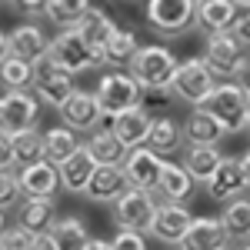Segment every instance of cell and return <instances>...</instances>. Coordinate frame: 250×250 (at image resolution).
Instances as JSON below:
<instances>
[{"label":"cell","instance_id":"1","mask_svg":"<svg viewBox=\"0 0 250 250\" xmlns=\"http://www.w3.org/2000/svg\"><path fill=\"white\" fill-rule=\"evenodd\" d=\"M204 107L224 124L227 134H240L244 127H250V97L233 80H217V87H213V94L207 97Z\"/></svg>","mask_w":250,"mask_h":250},{"label":"cell","instance_id":"2","mask_svg":"<svg viewBox=\"0 0 250 250\" xmlns=\"http://www.w3.org/2000/svg\"><path fill=\"white\" fill-rule=\"evenodd\" d=\"M247 43L237 37L233 30L227 34H210L207 37V47H204V63L217 80H233L244 74L247 67Z\"/></svg>","mask_w":250,"mask_h":250},{"label":"cell","instance_id":"3","mask_svg":"<svg viewBox=\"0 0 250 250\" xmlns=\"http://www.w3.org/2000/svg\"><path fill=\"white\" fill-rule=\"evenodd\" d=\"M127 67H130V77L140 87H170L180 63H177V57H173L167 47L150 43V47H140Z\"/></svg>","mask_w":250,"mask_h":250},{"label":"cell","instance_id":"4","mask_svg":"<svg viewBox=\"0 0 250 250\" xmlns=\"http://www.w3.org/2000/svg\"><path fill=\"white\" fill-rule=\"evenodd\" d=\"M34 90L43 104H50V107H63L70 97H74V74H67L63 67H60L57 60L50 57V50L43 54V57L34 63Z\"/></svg>","mask_w":250,"mask_h":250},{"label":"cell","instance_id":"5","mask_svg":"<svg viewBox=\"0 0 250 250\" xmlns=\"http://www.w3.org/2000/svg\"><path fill=\"white\" fill-rule=\"evenodd\" d=\"M140 83H137L130 74H124V70H110V74H104L100 83H97V104H100V110L107 117H117L124 114V110H130L140 104Z\"/></svg>","mask_w":250,"mask_h":250},{"label":"cell","instance_id":"6","mask_svg":"<svg viewBox=\"0 0 250 250\" xmlns=\"http://www.w3.org/2000/svg\"><path fill=\"white\" fill-rule=\"evenodd\" d=\"M170 87H173V94L180 97V100H187V104H193V107H204L207 97L213 94V87H217V77L207 70L204 57H190V60H184V63L177 67Z\"/></svg>","mask_w":250,"mask_h":250},{"label":"cell","instance_id":"7","mask_svg":"<svg viewBox=\"0 0 250 250\" xmlns=\"http://www.w3.org/2000/svg\"><path fill=\"white\" fill-rule=\"evenodd\" d=\"M154 217H157V200L154 193L137 190V187H127L117 200V224L124 230L134 233H150L154 230Z\"/></svg>","mask_w":250,"mask_h":250},{"label":"cell","instance_id":"8","mask_svg":"<svg viewBox=\"0 0 250 250\" xmlns=\"http://www.w3.org/2000/svg\"><path fill=\"white\" fill-rule=\"evenodd\" d=\"M247 10L250 7H244L240 0H197L193 27H200L207 37L210 34H227V30H237V23Z\"/></svg>","mask_w":250,"mask_h":250},{"label":"cell","instance_id":"9","mask_svg":"<svg viewBox=\"0 0 250 250\" xmlns=\"http://www.w3.org/2000/svg\"><path fill=\"white\" fill-rule=\"evenodd\" d=\"M197 0H147V23L160 34H184L193 27Z\"/></svg>","mask_w":250,"mask_h":250},{"label":"cell","instance_id":"10","mask_svg":"<svg viewBox=\"0 0 250 250\" xmlns=\"http://www.w3.org/2000/svg\"><path fill=\"white\" fill-rule=\"evenodd\" d=\"M37 127V97L27 90H7L0 97V134L14 137Z\"/></svg>","mask_w":250,"mask_h":250},{"label":"cell","instance_id":"11","mask_svg":"<svg viewBox=\"0 0 250 250\" xmlns=\"http://www.w3.org/2000/svg\"><path fill=\"white\" fill-rule=\"evenodd\" d=\"M50 57L57 60L67 74H80V70L100 63V57L87 47V40L80 37V30H60L57 37L50 40Z\"/></svg>","mask_w":250,"mask_h":250},{"label":"cell","instance_id":"12","mask_svg":"<svg viewBox=\"0 0 250 250\" xmlns=\"http://www.w3.org/2000/svg\"><path fill=\"white\" fill-rule=\"evenodd\" d=\"M160 170H164V160L147 150V147H134L127 160H124V173H127V187H137V190L154 193L157 184H160Z\"/></svg>","mask_w":250,"mask_h":250},{"label":"cell","instance_id":"13","mask_svg":"<svg viewBox=\"0 0 250 250\" xmlns=\"http://www.w3.org/2000/svg\"><path fill=\"white\" fill-rule=\"evenodd\" d=\"M193 224V213L184 207V204H173V200H164V204H157V217H154V237L160 244H177L180 247V240L187 237Z\"/></svg>","mask_w":250,"mask_h":250},{"label":"cell","instance_id":"14","mask_svg":"<svg viewBox=\"0 0 250 250\" xmlns=\"http://www.w3.org/2000/svg\"><path fill=\"white\" fill-rule=\"evenodd\" d=\"M230 233L220 217H193L187 237L180 240V250H227Z\"/></svg>","mask_w":250,"mask_h":250},{"label":"cell","instance_id":"15","mask_svg":"<svg viewBox=\"0 0 250 250\" xmlns=\"http://www.w3.org/2000/svg\"><path fill=\"white\" fill-rule=\"evenodd\" d=\"M244 190H250V184H247L244 167H240V157H224L220 167L213 170V177L207 180V193H210L213 200H227L230 204L233 197Z\"/></svg>","mask_w":250,"mask_h":250},{"label":"cell","instance_id":"16","mask_svg":"<svg viewBox=\"0 0 250 250\" xmlns=\"http://www.w3.org/2000/svg\"><path fill=\"white\" fill-rule=\"evenodd\" d=\"M60 114H63V124L70 130H87V134H94L100 127V120H104L97 94H87V90H74V97L60 107Z\"/></svg>","mask_w":250,"mask_h":250},{"label":"cell","instance_id":"17","mask_svg":"<svg viewBox=\"0 0 250 250\" xmlns=\"http://www.w3.org/2000/svg\"><path fill=\"white\" fill-rule=\"evenodd\" d=\"M150 127H154V114L137 104V107H130V110H124V114L114 117V127H110V130L117 134V140H120L127 150H134V147H144Z\"/></svg>","mask_w":250,"mask_h":250},{"label":"cell","instance_id":"18","mask_svg":"<svg viewBox=\"0 0 250 250\" xmlns=\"http://www.w3.org/2000/svg\"><path fill=\"white\" fill-rule=\"evenodd\" d=\"M224 134H227L224 124L207 107H193L190 117L184 120V137H187V144H193V147H217L224 140Z\"/></svg>","mask_w":250,"mask_h":250},{"label":"cell","instance_id":"19","mask_svg":"<svg viewBox=\"0 0 250 250\" xmlns=\"http://www.w3.org/2000/svg\"><path fill=\"white\" fill-rule=\"evenodd\" d=\"M7 47H10L14 57L27 60V63H37L50 50V43H47V37H43V30H40L37 23H20V27H14L7 34Z\"/></svg>","mask_w":250,"mask_h":250},{"label":"cell","instance_id":"20","mask_svg":"<svg viewBox=\"0 0 250 250\" xmlns=\"http://www.w3.org/2000/svg\"><path fill=\"white\" fill-rule=\"evenodd\" d=\"M57 170H60V187H63L67 193H87L90 177H94V170H97V160L90 157L87 147H80L77 154L67 157Z\"/></svg>","mask_w":250,"mask_h":250},{"label":"cell","instance_id":"21","mask_svg":"<svg viewBox=\"0 0 250 250\" xmlns=\"http://www.w3.org/2000/svg\"><path fill=\"white\" fill-rule=\"evenodd\" d=\"M180 144H184V127L167 114L154 117V127H150V134H147V140H144V147L154 150L160 160H170V157L180 150Z\"/></svg>","mask_w":250,"mask_h":250},{"label":"cell","instance_id":"22","mask_svg":"<svg viewBox=\"0 0 250 250\" xmlns=\"http://www.w3.org/2000/svg\"><path fill=\"white\" fill-rule=\"evenodd\" d=\"M57 220V207H54V197H27L17 210V224L23 230H30L34 237L37 233H50Z\"/></svg>","mask_w":250,"mask_h":250},{"label":"cell","instance_id":"23","mask_svg":"<svg viewBox=\"0 0 250 250\" xmlns=\"http://www.w3.org/2000/svg\"><path fill=\"white\" fill-rule=\"evenodd\" d=\"M17 173H20L23 197H54L60 187V170H57V164H50V160H40V164L23 167Z\"/></svg>","mask_w":250,"mask_h":250},{"label":"cell","instance_id":"24","mask_svg":"<svg viewBox=\"0 0 250 250\" xmlns=\"http://www.w3.org/2000/svg\"><path fill=\"white\" fill-rule=\"evenodd\" d=\"M83 147L90 150V157L97 160V167H124V160L130 154V150L117 140L114 130H104V127H97Z\"/></svg>","mask_w":250,"mask_h":250},{"label":"cell","instance_id":"25","mask_svg":"<svg viewBox=\"0 0 250 250\" xmlns=\"http://www.w3.org/2000/svg\"><path fill=\"white\" fill-rule=\"evenodd\" d=\"M77 30H80V37L87 40V47H90L97 57H100V63H104V47H107L110 34L117 30V23H114L110 17H107V14H104L100 7H90V14L80 20V27H77Z\"/></svg>","mask_w":250,"mask_h":250},{"label":"cell","instance_id":"26","mask_svg":"<svg viewBox=\"0 0 250 250\" xmlns=\"http://www.w3.org/2000/svg\"><path fill=\"white\" fill-rule=\"evenodd\" d=\"M124 190H127L124 167H97L90 177V187H87V197L90 200H120Z\"/></svg>","mask_w":250,"mask_h":250},{"label":"cell","instance_id":"27","mask_svg":"<svg viewBox=\"0 0 250 250\" xmlns=\"http://www.w3.org/2000/svg\"><path fill=\"white\" fill-rule=\"evenodd\" d=\"M220 160H224V157H220L217 147H193L190 144V147L184 150V170L193 177V184H207L213 177V170L220 167Z\"/></svg>","mask_w":250,"mask_h":250},{"label":"cell","instance_id":"28","mask_svg":"<svg viewBox=\"0 0 250 250\" xmlns=\"http://www.w3.org/2000/svg\"><path fill=\"white\" fill-rule=\"evenodd\" d=\"M157 190L164 193L167 200H173V204H184L187 193L193 190V177L184 170V164L164 160V170H160V184H157Z\"/></svg>","mask_w":250,"mask_h":250},{"label":"cell","instance_id":"29","mask_svg":"<svg viewBox=\"0 0 250 250\" xmlns=\"http://www.w3.org/2000/svg\"><path fill=\"white\" fill-rule=\"evenodd\" d=\"M14 144V167L23 170V167H34L40 160H47V150H43V134L37 127L34 130H23V134H14L10 137Z\"/></svg>","mask_w":250,"mask_h":250},{"label":"cell","instance_id":"30","mask_svg":"<svg viewBox=\"0 0 250 250\" xmlns=\"http://www.w3.org/2000/svg\"><path fill=\"white\" fill-rule=\"evenodd\" d=\"M80 147H83V144L77 140V130H70L67 124H63V127H50V130L43 134V150H47V160H50V164H57V167L67 160V157L77 154Z\"/></svg>","mask_w":250,"mask_h":250},{"label":"cell","instance_id":"31","mask_svg":"<svg viewBox=\"0 0 250 250\" xmlns=\"http://www.w3.org/2000/svg\"><path fill=\"white\" fill-rule=\"evenodd\" d=\"M47 20L60 30H77L80 20L90 14V0H47Z\"/></svg>","mask_w":250,"mask_h":250},{"label":"cell","instance_id":"32","mask_svg":"<svg viewBox=\"0 0 250 250\" xmlns=\"http://www.w3.org/2000/svg\"><path fill=\"white\" fill-rule=\"evenodd\" d=\"M50 237L57 240L60 250H87V244H90L80 217H57L54 227H50Z\"/></svg>","mask_w":250,"mask_h":250},{"label":"cell","instance_id":"33","mask_svg":"<svg viewBox=\"0 0 250 250\" xmlns=\"http://www.w3.org/2000/svg\"><path fill=\"white\" fill-rule=\"evenodd\" d=\"M140 50V43H137V34L134 30H127V27H117L110 40H107V47H104V63H130L134 54Z\"/></svg>","mask_w":250,"mask_h":250},{"label":"cell","instance_id":"34","mask_svg":"<svg viewBox=\"0 0 250 250\" xmlns=\"http://www.w3.org/2000/svg\"><path fill=\"white\" fill-rule=\"evenodd\" d=\"M224 227L233 240H250V197H233L224 207Z\"/></svg>","mask_w":250,"mask_h":250},{"label":"cell","instance_id":"35","mask_svg":"<svg viewBox=\"0 0 250 250\" xmlns=\"http://www.w3.org/2000/svg\"><path fill=\"white\" fill-rule=\"evenodd\" d=\"M0 83L7 90H27V87H34V63L7 54V57L0 60Z\"/></svg>","mask_w":250,"mask_h":250},{"label":"cell","instance_id":"36","mask_svg":"<svg viewBox=\"0 0 250 250\" xmlns=\"http://www.w3.org/2000/svg\"><path fill=\"white\" fill-rule=\"evenodd\" d=\"M170 100H173V87H144L140 90V107L150 110L154 117H164Z\"/></svg>","mask_w":250,"mask_h":250},{"label":"cell","instance_id":"37","mask_svg":"<svg viewBox=\"0 0 250 250\" xmlns=\"http://www.w3.org/2000/svg\"><path fill=\"white\" fill-rule=\"evenodd\" d=\"M20 197H23V187H20V173H14V170H0V210H10V207H17Z\"/></svg>","mask_w":250,"mask_h":250},{"label":"cell","instance_id":"38","mask_svg":"<svg viewBox=\"0 0 250 250\" xmlns=\"http://www.w3.org/2000/svg\"><path fill=\"white\" fill-rule=\"evenodd\" d=\"M0 250H34V233L23 227H7L0 233Z\"/></svg>","mask_w":250,"mask_h":250},{"label":"cell","instance_id":"39","mask_svg":"<svg viewBox=\"0 0 250 250\" xmlns=\"http://www.w3.org/2000/svg\"><path fill=\"white\" fill-rule=\"evenodd\" d=\"M110 244H114V250H147L144 233H134V230H120Z\"/></svg>","mask_w":250,"mask_h":250},{"label":"cell","instance_id":"40","mask_svg":"<svg viewBox=\"0 0 250 250\" xmlns=\"http://www.w3.org/2000/svg\"><path fill=\"white\" fill-rule=\"evenodd\" d=\"M10 167H14V144L7 134H0V170H10Z\"/></svg>","mask_w":250,"mask_h":250},{"label":"cell","instance_id":"41","mask_svg":"<svg viewBox=\"0 0 250 250\" xmlns=\"http://www.w3.org/2000/svg\"><path fill=\"white\" fill-rule=\"evenodd\" d=\"M17 7L23 14H40V10H47V0H17Z\"/></svg>","mask_w":250,"mask_h":250},{"label":"cell","instance_id":"42","mask_svg":"<svg viewBox=\"0 0 250 250\" xmlns=\"http://www.w3.org/2000/svg\"><path fill=\"white\" fill-rule=\"evenodd\" d=\"M34 250H60V247H57V240H54L50 233H37V237H34Z\"/></svg>","mask_w":250,"mask_h":250},{"label":"cell","instance_id":"43","mask_svg":"<svg viewBox=\"0 0 250 250\" xmlns=\"http://www.w3.org/2000/svg\"><path fill=\"white\" fill-rule=\"evenodd\" d=\"M233 34H237V37H240V40L250 47V10L240 17V23H237V30H233Z\"/></svg>","mask_w":250,"mask_h":250},{"label":"cell","instance_id":"44","mask_svg":"<svg viewBox=\"0 0 250 250\" xmlns=\"http://www.w3.org/2000/svg\"><path fill=\"white\" fill-rule=\"evenodd\" d=\"M87 250H114V244H110V240H100V237H90Z\"/></svg>","mask_w":250,"mask_h":250},{"label":"cell","instance_id":"45","mask_svg":"<svg viewBox=\"0 0 250 250\" xmlns=\"http://www.w3.org/2000/svg\"><path fill=\"white\" fill-rule=\"evenodd\" d=\"M240 87H244L247 97H250V60H247V67H244V74H240Z\"/></svg>","mask_w":250,"mask_h":250},{"label":"cell","instance_id":"46","mask_svg":"<svg viewBox=\"0 0 250 250\" xmlns=\"http://www.w3.org/2000/svg\"><path fill=\"white\" fill-rule=\"evenodd\" d=\"M7 54H10V47H7V34H3V30H0V60L7 57Z\"/></svg>","mask_w":250,"mask_h":250},{"label":"cell","instance_id":"47","mask_svg":"<svg viewBox=\"0 0 250 250\" xmlns=\"http://www.w3.org/2000/svg\"><path fill=\"white\" fill-rule=\"evenodd\" d=\"M240 167H244V173H247V184H250V150L240 157Z\"/></svg>","mask_w":250,"mask_h":250},{"label":"cell","instance_id":"48","mask_svg":"<svg viewBox=\"0 0 250 250\" xmlns=\"http://www.w3.org/2000/svg\"><path fill=\"white\" fill-rule=\"evenodd\" d=\"M3 230H7V227H3V210H0V233H3Z\"/></svg>","mask_w":250,"mask_h":250},{"label":"cell","instance_id":"49","mask_svg":"<svg viewBox=\"0 0 250 250\" xmlns=\"http://www.w3.org/2000/svg\"><path fill=\"white\" fill-rule=\"evenodd\" d=\"M240 250H250V240H247V244H244V247H240Z\"/></svg>","mask_w":250,"mask_h":250},{"label":"cell","instance_id":"50","mask_svg":"<svg viewBox=\"0 0 250 250\" xmlns=\"http://www.w3.org/2000/svg\"><path fill=\"white\" fill-rule=\"evenodd\" d=\"M240 3H244V7H250V0H240Z\"/></svg>","mask_w":250,"mask_h":250}]
</instances>
